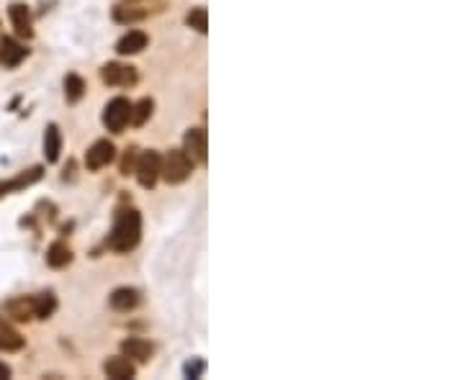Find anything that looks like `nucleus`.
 Listing matches in <instances>:
<instances>
[{"label": "nucleus", "instance_id": "nucleus-3", "mask_svg": "<svg viewBox=\"0 0 463 380\" xmlns=\"http://www.w3.org/2000/svg\"><path fill=\"white\" fill-rule=\"evenodd\" d=\"M129 116H132V103L129 98H111L103 108V126L113 131V134H121L129 124Z\"/></svg>", "mask_w": 463, "mask_h": 380}, {"label": "nucleus", "instance_id": "nucleus-11", "mask_svg": "<svg viewBox=\"0 0 463 380\" xmlns=\"http://www.w3.org/2000/svg\"><path fill=\"white\" fill-rule=\"evenodd\" d=\"M139 301H142V296H139V290L136 288H116L113 293L109 296V304L113 311H121V313H127L132 311V308H136L139 306Z\"/></svg>", "mask_w": 463, "mask_h": 380}, {"label": "nucleus", "instance_id": "nucleus-16", "mask_svg": "<svg viewBox=\"0 0 463 380\" xmlns=\"http://www.w3.org/2000/svg\"><path fill=\"white\" fill-rule=\"evenodd\" d=\"M59 152H62V134L57 124H49L44 129V160L52 165L59 160Z\"/></svg>", "mask_w": 463, "mask_h": 380}, {"label": "nucleus", "instance_id": "nucleus-6", "mask_svg": "<svg viewBox=\"0 0 463 380\" xmlns=\"http://www.w3.org/2000/svg\"><path fill=\"white\" fill-rule=\"evenodd\" d=\"M183 144H185V154L191 160L198 162V165H206V152H209V134H206V129L201 126L188 129L183 136Z\"/></svg>", "mask_w": 463, "mask_h": 380}, {"label": "nucleus", "instance_id": "nucleus-8", "mask_svg": "<svg viewBox=\"0 0 463 380\" xmlns=\"http://www.w3.org/2000/svg\"><path fill=\"white\" fill-rule=\"evenodd\" d=\"M3 316L8 321H16V324H29L34 319V298L31 296H18L10 298L8 304H3Z\"/></svg>", "mask_w": 463, "mask_h": 380}, {"label": "nucleus", "instance_id": "nucleus-21", "mask_svg": "<svg viewBox=\"0 0 463 380\" xmlns=\"http://www.w3.org/2000/svg\"><path fill=\"white\" fill-rule=\"evenodd\" d=\"M85 95V80L80 75H68L65 77V98L68 103H77Z\"/></svg>", "mask_w": 463, "mask_h": 380}, {"label": "nucleus", "instance_id": "nucleus-7", "mask_svg": "<svg viewBox=\"0 0 463 380\" xmlns=\"http://www.w3.org/2000/svg\"><path fill=\"white\" fill-rule=\"evenodd\" d=\"M113 157H116V147H113L109 139H98V142L85 152V167L93 170V172H95V170H103L113 162Z\"/></svg>", "mask_w": 463, "mask_h": 380}, {"label": "nucleus", "instance_id": "nucleus-10", "mask_svg": "<svg viewBox=\"0 0 463 380\" xmlns=\"http://www.w3.org/2000/svg\"><path fill=\"white\" fill-rule=\"evenodd\" d=\"M42 175H44V167L42 165H36V167H31V170H24V172L13 180H0V198L8 193H16V190H24V188H29V185H34L36 180H42Z\"/></svg>", "mask_w": 463, "mask_h": 380}, {"label": "nucleus", "instance_id": "nucleus-12", "mask_svg": "<svg viewBox=\"0 0 463 380\" xmlns=\"http://www.w3.org/2000/svg\"><path fill=\"white\" fill-rule=\"evenodd\" d=\"M152 352H155L152 342H147L142 337H129L121 342V355H127L129 360H136V363H147Z\"/></svg>", "mask_w": 463, "mask_h": 380}, {"label": "nucleus", "instance_id": "nucleus-4", "mask_svg": "<svg viewBox=\"0 0 463 380\" xmlns=\"http://www.w3.org/2000/svg\"><path fill=\"white\" fill-rule=\"evenodd\" d=\"M160 167H162L160 152L147 149V152L139 154L136 167H134V175H136V180H139V185L147 188V190H152V188L157 185V180H160Z\"/></svg>", "mask_w": 463, "mask_h": 380}, {"label": "nucleus", "instance_id": "nucleus-25", "mask_svg": "<svg viewBox=\"0 0 463 380\" xmlns=\"http://www.w3.org/2000/svg\"><path fill=\"white\" fill-rule=\"evenodd\" d=\"M203 367H206V363L203 360H191V363H185V375L188 378H201V372H203Z\"/></svg>", "mask_w": 463, "mask_h": 380}, {"label": "nucleus", "instance_id": "nucleus-24", "mask_svg": "<svg viewBox=\"0 0 463 380\" xmlns=\"http://www.w3.org/2000/svg\"><path fill=\"white\" fill-rule=\"evenodd\" d=\"M136 160H139V149L136 147H129L124 160H121V175H132L136 167Z\"/></svg>", "mask_w": 463, "mask_h": 380}, {"label": "nucleus", "instance_id": "nucleus-14", "mask_svg": "<svg viewBox=\"0 0 463 380\" xmlns=\"http://www.w3.org/2000/svg\"><path fill=\"white\" fill-rule=\"evenodd\" d=\"M26 57H29V49L21 47L18 42H13V39H3V42H0V65H6V67H18Z\"/></svg>", "mask_w": 463, "mask_h": 380}, {"label": "nucleus", "instance_id": "nucleus-9", "mask_svg": "<svg viewBox=\"0 0 463 380\" xmlns=\"http://www.w3.org/2000/svg\"><path fill=\"white\" fill-rule=\"evenodd\" d=\"M8 18L10 24H13V28H16V34L21 36V39H31L34 36V26H31V10H29V6L26 3H18V0H13L8 6Z\"/></svg>", "mask_w": 463, "mask_h": 380}, {"label": "nucleus", "instance_id": "nucleus-26", "mask_svg": "<svg viewBox=\"0 0 463 380\" xmlns=\"http://www.w3.org/2000/svg\"><path fill=\"white\" fill-rule=\"evenodd\" d=\"M0 378H10V367L6 363H0Z\"/></svg>", "mask_w": 463, "mask_h": 380}, {"label": "nucleus", "instance_id": "nucleus-17", "mask_svg": "<svg viewBox=\"0 0 463 380\" xmlns=\"http://www.w3.org/2000/svg\"><path fill=\"white\" fill-rule=\"evenodd\" d=\"M70 262H72V249L65 242H52L49 249H47V265L54 267V270H62V267H68Z\"/></svg>", "mask_w": 463, "mask_h": 380}, {"label": "nucleus", "instance_id": "nucleus-1", "mask_svg": "<svg viewBox=\"0 0 463 380\" xmlns=\"http://www.w3.org/2000/svg\"><path fill=\"white\" fill-rule=\"evenodd\" d=\"M142 239V213L136 208H118L111 224L109 239L106 245L113 252H132Z\"/></svg>", "mask_w": 463, "mask_h": 380}, {"label": "nucleus", "instance_id": "nucleus-2", "mask_svg": "<svg viewBox=\"0 0 463 380\" xmlns=\"http://www.w3.org/2000/svg\"><path fill=\"white\" fill-rule=\"evenodd\" d=\"M194 172V160L185 154V149H170L165 157H162V167H160V178H165L170 185H180L191 178Z\"/></svg>", "mask_w": 463, "mask_h": 380}, {"label": "nucleus", "instance_id": "nucleus-18", "mask_svg": "<svg viewBox=\"0 0 463 380\" xmlns=\"http://www.w3.org/2000/svg\"><path fill=\"white\" fill-rule=\"evenodd\" d=\"M26 339L18 334L13 327H8L6 321L0 324V352H18V349H24Z\"/></svg>", "mask_w": 463, "mask_h": 380}, {"label": "nucleus", "instance_id": "nucleus-20", "mask_svg": "<svg viewBox=\"0 0 463 380\" xmlns=\"http://www.w3.org/2000/svg\"><path fill=\"white\" fill-rule=\"evenodd\" d=\"M152 108H155V101H152V98H142L139 103H132V116H129V121H132L134 126H144L147 119L152 116Z\"/></svg>", "mask_w": 463, "mask_h": 380}, {"label": "nucleus", "instance_id": "nucleus-22", "mask_svg": "<svg viewBox=\"0 0 463 380\" xmlns=\"http://www.w3.org/2000/svg\"><path fill=\"white\" fill-rule=\"evenodd\" d=\"M185 24L191 26V28H196L198 34H206V31H209V10L203 8V6L191 8V13L185 16Z\"/></svg>", "mask_w": 463, "mask_h": 380}, {"label": "nucleus", "instance_id": "nucleus-13", "mask_svg": "<svg viewBox=\"0 0 463 380\" xmlns=\"http://www.w3.org/2000/svg\"><path fill=\"white\" fill-rule=\"evenodd\" d=\"M103 372L113 380H129L136 375V367L127 355H118V357H109V360L103 363Z\"/></svg>", "mask_w": 463, "mask_h": 380}, {"label": "nucleus", "instance_id": "nucleus-19", "mask_svg": "<svg viewBox=\"0 0 463 380\" xmlns=\"http://www.w3.org/2000/svg\"><path fill=\"white\" fill-rule=\"evenodd\" d=\"M34 298V319H49L52 313L57 311V296L52 290H44Z\"/></svg>", "mask_w": 463, "mask_h": 380}, {"label": "nucleus", "instance_id": "nucleus-15", "mask_svg": "<svg viewBox=\"0 0 463 380\" xmlns=\"http://www.w3.org/2000/svg\"><path fill=\"white\" fill-rule=\"evenodd\" d=\"M147 44H150V36L144 34V31H129V34H124L121 39H118L116 44V51L118 54H124V57H129V54H139V51L147 49Z\"/></svg>", "mask_w": 463, "mask_h": 380}, {"label": "nucleus", "instance_id": "nucleus-5", "mask_svg": "<svg viewBox=\"0 0 463 380\" xmlns=\"http://www.w3.org/2000/svg\"><path fill=\"white\" fill-rule=\"evenodd\" d=\"M101 80L113 88H132L139 80V72L132 65H121V62H109L101 67Z\"/></svg>", "mask_w": 463, "mask_h": 380}, {"label": "nucleus", "instance_id": "nucleus-23", "mask_svg": "<svg viewBox=\"0 0 463 380\" xmlns=\"http://www.w3.org/2000/svg\"><path fill=\"white\" fill-rule=\"evenodd\" d=\"M147 16H150V10H136L127 8V6H116L113 8V21H118V24H134V21H142Z\"/></svg>", "mask_w": 463, "mask_h": 380}]
</instances>
